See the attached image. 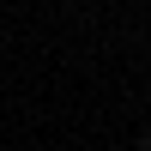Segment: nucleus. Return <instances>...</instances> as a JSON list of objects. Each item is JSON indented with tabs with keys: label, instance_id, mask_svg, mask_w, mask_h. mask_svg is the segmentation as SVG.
I'll use <instances>...</instances> for the list:
<instances>
[{
	"label": "nucleus",
	"instance_id": "obj_2",
	"mask_svg": "<svg viewBox=\"0 0 151 151\" xmlns=\"http://www.w3.org/2000/svg\"><path fill=\"white\" fill-rule=\"evenodd\" d=\"M145 151H151V133H145Z\"/></svg>",
	"mask_w": 151,
	"mask_h": 151
},
{
	"label": "nucleus",
	"instance_id": "obj_1",
	"mask_svg": "<svg viewBox=\"0 0 151 151\" xmlns=\"http://www.w3.org/2000/svg\"><path fill=\"white\" fill-rule=\"evenodd\" d=\"M109 151H127V145H109Z\"/></svg>",
	"mask_w": 151,
	"mask_h": 151
}]
</instances>
